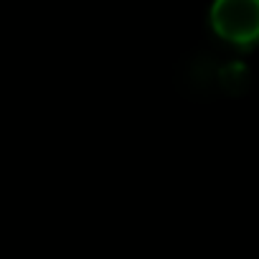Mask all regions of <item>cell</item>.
I'll return each mask as SVG.
<instances>
[{"label":"cell","mask_w":259,"mask_h":259,"mask_svg":"<svg viewBox=\"0 0 259 259\" xmlns=\"http://www.w3.org/2000/svg\"><path fill=\"white\" fill-rule=\"evenodd\" d=\"M213 31L231 44H251L259 33V0H216Z\"/></svg>","instance_id":"1"}]
</instances>
